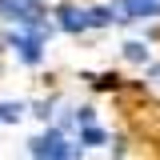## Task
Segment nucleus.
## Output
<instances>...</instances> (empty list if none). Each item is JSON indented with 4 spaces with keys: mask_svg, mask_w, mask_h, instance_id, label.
<instances>
[{
    "mask_svg": "<svg viewBox=\"0 0 160 160\" xmlns=\"http://www.w3.org/2000/svg\"><path fill=\"white\" fill-rule=\"evenodd\" d=\"M32 160H80V148L68 144L60 132H44L32 140Z\"/></svg>",
    "mask_w": 160,
    "mask_h": 160,
    "instance_id": "nucleus-1",
    "label": "nucleus"
},
{
    "mask_svg": "<svg viewBox=\"0 0 160 160\" xmlns=\"http://www.w3.org/2000/svg\"><path fill=\"white\" fill-rule=\"evenodd\" d=\"M0 12L8 20H16V24H28V28L44 32V12H40L36 0H0Z\"/></svg>",
    "mask_w": 160,
    "mask_h": 160,
    "instance_id": "nucleus-2",
    "label": "nucleus"
},
{
    "mask_svg": "<svg viewBox=\"0 0 160 160\" xmlns=\"http://www.w3.org/2000/svg\"><path fill=\"white\" fill-rule=\"evenodd\" d=\"M160 16V0H120L112 8V20H148Z\"/></svg>",
    "mask_w": 160,
    "mask_h": 160,
    "instance_id": "nucleus-3",
    "label": "nucleus"
},
{
    "mask_svg": "<svg viewBox=\"0 0 160 160\" xmlns=\"http://www.w3.org/2000/svg\"><path fill=\"white\" fill-rule=\"evenodd\" d=\"M12 48L20 52L24 64H40V56H44V32H36V28L24 32V36L16 32V36H12Z\"/></svg>",
    "mask_w": 160,
    "mask_h": 160,
    "instance_id": "nucleus-4",
    "label": "nucleus"
},
{
    "mask_svg": "<svg viewBox=\"0 0 160 160\" xmlns=\"http://www.w3.org/2000/svg\"><path fill=\"white\" fill-rule=\"evenodd\" d=\"M56 16H60V28H68V32H84L88 28V12H80L76 4H64Z\"/></svg>",
    "mask_w": 160,
    "mask_h": 160,
    "instance_id": "nucleus-5",
    "label": "nucleus"
},
{
    "mask_svg": "<svg viewBox=\"0 0 160 160\" xmlns=\"http://www.w3.org/2000/svg\"><path fill=\"white\" fill-rule=\"evenodd\" d=\"M124 56H128V60H136V64H140V60H148V48H144L140 40H128V44H124Z\"/></svg>",
    "mask_w": 160,
    "mask_h": 160,
    "instance_id": "nucleus-6",
    "label": "nucleus"
},
{
    "mask_svg": "<svg viewBox=\"0 0 160 160\" xmlns=\"http://www.w3.org/2000/svg\"><path fill=\"white\" fill-rule=\"evenodd\" d=\"M88 24H112V8H92L88 12Z\"/></svg>",
    "mask_w": 160,
    "mask_h": 160,
    "instance_id": "nucleus-7",
    "label": "nucleus"
},
{
    "mask_svg": "<svg viewBox=\"0 0 160 160\" xmlns=\"http://www.w3.org/2000/svg\"><path fill=\"white\" fill-rule=\"evenodd\" d=\"M84 144H104V132L92 128V124H84Z\"/></svg>",
    "mask_w": 160,
    "mask_h": 160,
    "instance_id": "nucleus-8",
    "label": "nucleus"
},
{
    "mask_svg": "<svg viewBox=\"0 0 160 160\" xmlns=\"http://www.w3.org/2000/svg\"><path fill=\"white\" fill-rule=\"evenodd\" d=\"M152 80H156V84H160V64H156V68H152Z\"/></svg>",
    "mask_w": 160,
    "mask_h": 160,
    "instance_id": "nucleus-9",
    "label": "nucleus"
}]
</instances>
